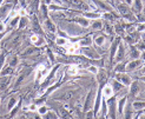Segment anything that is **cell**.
Listing matches in <instances>:
<instances>
[{
  "label": "cell",
  "mask_w": 145,
  "mask_h": 119,
  "mask_svg": "<svg viewBox=\"0 0 145 119\" xmlns=\"http://www.w3.org/2000/svg\"><path fill=\"white\" fill-rule=\"evenodd\" d=\"M139 65H140V61H139V60H137V61H132V63H130V64H129V66H127V70H129V71H131V70H134V68H137Z\"/></svg>",
  "instance_id": "cell-9"
},
{
  "label": "cell",
  "mask_w": 145,
  "mask_h": 119,
  "mask_svg": "<svg viewBox=\"0 0 145 119\" xmlns=\"http://www.w3.org/2000/svg\"><path fill=\"white\" fill-rule=\"evenodd\" d=\"M97 74H98V80H99V83L105 81V79H106V73H105V71L97 72Z\"/></svg>",
  "instance_id": "cell-11"
},
{
  "label": "cell",
  "mask_w": 145,
  "mask_h": 119,
  "mask_svg": "<svg viewBox=\"0 0 145 119\" xmlns=\"http://www.w3.org/2000/svg\"><path fill=\"white\" fill-rule=\"evenodd\" d=\"M12 72H13V68H12V67H7V68H5V70H4V71L1 72V74H4V75H6V74H8V73L11 74Z\"/></svg>",
  "instance_id": "cell-26"
},
{
  "label": "cell",
  "mask_w": 145,
  "mask_h": 119,
  "mask_svg": "<svg viewBox=\"0 0 145 119\" xmlns=\"http://www.w3.org/2000/svg\"><path fill=\"white\" fill-rule=\"evenodd\" d=\"M121 87H123V85H121V84H119V83H118V81H116V80L113 81V84H112V88H113V92H118V91H119V90H120Z\"/></svg>",
  "instance_id": "cell-12"
},
{
  "label": "cell",
  "mask_w": 145,
  "mask_h": 119,
  "mask_svg": "<svg viewBox=\"0 0 145 119\" xmlns=\"http://www.w3.org/2000/svg\"><path fill=\"white\" fill-rule=\"evenodd\" d=\"M134 108H143V107H145V103H134Z\"/></svg>",
  "instance_id": "cell-28"
},
{
  "label": "cell",
  "mask_w": 145,
  "mask_h": 119,
  "mask_svg": "<svg viewBox=\"0 0 145 119\" xmlns=\"http://www.w3.org/2000/svg\"><path fill=\"white\" fill-rule=\"evenodd\" d=\"M45 3H46V4H50V3H51V0H45Z\"/></svg>",
  "instance_id": "cell-45"
},
{
  "label": "cell",
  "mask_w": 145,
  "mask_h": 119,
  "mask_svg": "<svg viewBox=\"0 0 145 119\" xmlns=\"http://www.w3.org/2000/svg\"><path fill=\"white\" fill-rule=\"evenodd\" d=\"M118 43H119V40L117 39V40L114 41V44L112 45V51H111V58H113V56H114V53H116V48H117V46H118Z\"/></svg>",
  "instance_id": "cell-19"
},
{
  "label": "cell",
  "mask_w": 145,
  "mask_h": 119,
  "mask_svg": "<svg viewBox=\"0 0 145 119\" xmlns=\"http://www.w3.org/2000/svg\"><path fill=\"white\" fill-rule=\"evenodd\" d=\"M24 77H25V75H24V74H23V75H20V77H19V78H18V80H17V85H18V84H20V83H21V80H23V79H24Z\"/></svg>",
  "instance_id": "cell-39"
},
{
  "label": "cell",
  "mask_w": 145,
  "mask_h": 119,
  "mask_svg": "<svg viewBox=\"0 0 145 119\" xmlns=\"http://www.w3.org/2000/svg\"><path fill=\"white\" fill-rule=\"evenodd\" d=\"M45 27H46L50 32H52V33L55 31V26H54V25H53V23H52L51 20H48V19H47V20H45Z\"/></svg>",
  "instance_id": "cell-6"
},
{
  "label": "cell",
  "mask_w": 145,
  "mask_h": 119,
  "mask_svg": "<svg viewBox=\"0 0 145 119\" xmlns=\"http://www.w3.org/2000/svg\"><path fill=\"white\" fill-rule=\"evenodd\" d=\"M39 113H40V114L47 113V107H46V106H40V107H39Z\"/></svg>",
  "instance_id": "cell-30"
},
{
  "label": "cell",
  "mask_w": 145,
  "mask_h": 119,
  "mask_svg": "<svg viewBox=\"0 0 145 119\" xmlns=\"http://www.w3.org/2000/svg\"><path fill=\"white\" fill-rule=\"evenodd\" d=\"M38 39H39V38H38V36H32L31 41H32V43H37V41H38Z\"/></svg>",
  "instance_id": "cell-35"
},
{
  "label": "cell",
  "mask_w": 145,
  "mask_h": 119,
  "mask_svg": "<svg viewBox=\"0 0 145 119\" xmlns=\"http://www.w3.org/2000/svg\"><path fill=\"white\" fill-rule=\"evenodd\" d=\"M106 32H107V33H109V34H111V33H112V32H113V30H112V27H111V26H109V25H107V26H106Z\"/></svg>",
  "instance_id": "cell-34"
},
{
  "label": "cell",
  "mask_w": 145,
  "mask_h": 119,
  "mask_svg": "<svg viewBox=\"0 0 145 119\" xmlns=\"http://www.w3.org/2000/svg\"><path fill=\"white\" fill-rule=\"evenodd\" d=\"M114 106H116L114 99H111V103H110V111H111V117H112V118H114Z\"/></svg>",
  "instance_id": "cell-14"
},
{
  "label": "cell",
  "mask_w": 145,
  "mask_h": 119,
  "mask_svg": "<svg viewBox=\"0 0 145 119\" xmlns=\"http://www.w3.org/2000/svg\"><path fill=\"white\" fill-rule=\"evenodd\" d=\"M118 8H119V12H120L123 16H126V14H129V8H127V6H126V5H123V4H120V5L118 6Z\"/></svg>",
  "instance_id": "cell-8"
},
{
  "label": "cell",
  "mask_w": 145,
  "mask_h": 119,
  "mask_svg": "<svg viewBox=\"0 0 145 119\" xmlns=\"http://www.w3.org/2000/svg\"><path fill=\"white\" fill-rule=\"evenodd\" d=\"M134 7L137 11H140L141 10V5H140V0H136L134 1Z\"/></svg>",
  "instance_id": "cell-29"
},
{
  "label": "cell",
  "mask_w": 145,
  "mask_h": 119,
  "mask_svg": "<svg viewBox=\"0 0 145 119\" xmlns=\"http://www.w3.org/2000/svg\"><path fill=\"white\" fill-rule=\"evenodd\" d=\"M23 1H25V0H23Z\"/></svg>",
  "instance_id": "cell-47"
},
{
  "label": "cell",
  "mask_w": 145,
  "mask_h": 119,
  "mask_svg": "<svg viewBox=\"0 0 145 119\" xmlns=\"http://www.w3.org/2000/svg\"><path fill=\"white\" fill-rule=\"evenodd\" d=\"M4 60H5V56H4V54H1V56H0V67L3 66V63H4Z\"/></svg>",
  "instance_id": "cell-36"
},
{
  "label": "cell",
  "mask_w": 145,
  "mask_h": 119,
  "mask_svg": "<svg viewBox=\"0 0 145 119\" xmlns=\"http://www.w3.org/2000/svg\"><path fill=\"white\" fill-rule=\"evenodd\" d=\"M8 83H10V78H4V79L1 80V83H0V88H4Z\"/></svg>",
  "instance_id": "cell-20"
},
{
  "label": "cell",
  "mask_w": 145,
  "mask_h": 119,
  "mask_svg": "<svg viewBox=\"0 0 145 119\" xmlns=\"http://www.w3.org/2000/svg\"><path fill=\"white\" fill-rule=\"evenodd\" d=\"M94 95H96V92H94V90H92V91L89 93L87 99H86V101H85V105H84V110H85V111H87L89 107L91 106V104H92V99L94 98Z\"/></svg>",
  "instance_id": "cell-1"
},
{
  "label": "cell",
  "mask_w": 145,
  "mask_h": 119,
  "mask_svg": "<svg viewBox=\"0 0 145 119\" xmlns=\"http://www.w3.org/2000/svg\"><path fill=\"white\" fill-rule=\"evenodd\" d=\"M112 94H113V88H112V86H110V85H106V86L104 87V97H107V98H110Z\"/></svg>",
  "instance_id": "cell-4"
},
{
  "label": "cell",
  "mask_w": 145,
  "mask_h": 119,
  "mask_svg": "<svg viewBox=\"0 0 145 119\" xmlns=\"http://www.w3.org/2000/svg\"><path fill=\"white\" fill-rule=\"evenodd\" d=\"M131 57L132 58H138L139 57V53H138V51L136 48H133V50L131 48Z\"/></svg>",
  "instance_id": "cell-25"
},
{
  "label": "cell",
  "mask_w": 145,
  "mask_h": 119,
  "mask_svg": "<svg viewBox=\"0 0 145 119\" xmlns=\"http://www.w3.org/2000/svg\"><path fill=\"white\" fill-rule=\"evenodd\" d=\"M85 17H87V18H94V19H97V18H99L100 17V14L99 13H89V12H85V14H84Z\"/></svg>",
  "instance_id": "cell-16"
},
{
  "label": "cell",
  "mask_w": 145,
  "mask_h": 119,
  "mask_svg": "<svg viewBox=\"0 0 145 119\" xmlns=\"http://www.w3.org/2000/svg\"><path fill=\"white\" fill-rule=\"evenodd\" d=\"M34 51H35V48L30 47V48H27V50H26V52H25V53H26V54H31V53H32V52H34Z\"/></svg>",
  "instance_id": "cell-33"
},
{
  "label": "cell",
  "mask_w": 145,
  "mask_h": 119,
  "mask_svg": "<svg viewBox=\"0 0 145 119\" xmlns=\"http://www.w3.org/2000/svg\"><path fill=\"white\" fill-rule=\"evenodd\" d=\"M76 21H77L78 24H80L82 26H85V27H86V26H89V21H87L85 18H78Z\"/></svg>",
  "instance_id": "cell-13"
},
{
  "label": "cell",
  "mask_w": 145,
  "mask_h": 119,
  "mask_svg": "<svg viewBox=\"0 0 145 119\" xmlns=\"http://www.w3.org/2000/svg\"><path fill=\"white\" fill-rule=\"evenodd\" d=\"M73 95H74V92H73V91H68V92H66V93L61 97V99H63V100H70Z\"/></svg>",
  "instance_id": "cell-10"
},
{
  "label": "cell",
  "mask_w": 145,
  "mask_h": 119,
  "mask_svg": "<svg viewBox=\"0 0 145 119\" xmlns=\"http://www.w3.org/2000/svg\"><path fill=\"white\" fill-rule=\"evenodd\" d=\"M126 1H127V4H132V1H133V0H126Z\"/></svg>",
  "instance_id": "cell-44"
},
{
  "label": "cell",
  "mask_w": 145,
  "mask_h": 119,
  "mask_svg": "<svg viewBox=\"0 0 145 119\" xmlns=\"http://www.w3.org/2000/svg\"><path fill=\"white\" fill-rule=\"evenodd\" d=\"M104 36H100V37H97V38H94V43L97 44V45H103L104 44Z\"/></svg>",
  "instance_id": "cell-17"
},
{
  "label": "cell",
  "mask_w": 145,
  "mask_h": 119,
  "mask_svg": "<svg viewBox=\"0 0 145 119\" xmlns=\"http://www.w3.org/2000/svg\"><path fill=\"white\" fill-rule=\"evenodd\" d=\"M118 79H119L121 83H124L125 85H130V84H131V79H130V77H129L127 74H125V73H120V74H118Z\"/></svg>",
  "instance_id": "cell-3"
},
{
  "label": "cell",
  "mask_w": 145,
  "mask_h": 119,
  "mask_svg": "<svg viewBox=\"0 0 145 119\" xmlns=\"http://www.w3.org/2000/svg\"><path fill=\"white\" fill-rule=\"evenodd\" d=\"M30 108H31L32 111H34V110H35V105H31V106H30Z\"/></svg>",
  "instance_id": "cell-42"
},
{
  "label": "cell",
  "mask_w": 145,
  "mask_h": 119,
  "mask_svg": "<svg viewBox=\"0 0 145 119\" xmlns=\"http://www.w3.org/2000/svg\"><path fill=\"white\" fill-rule=\"evenodd\" d=\"M124 52H125V51H124V47H123V46H119V51H118V56H117V59H118V60H120V59L124 57Z\"/></svg>",
  "instance_id": "cell-18"
},
{
  "label": "cell",
  "mask_w": 145,
  "mask_h": 119,
  "mask_svg": "<svg viewBox=\"0 0 145 119\" xmlns=\"http://www.w3.org/2000/svg\"><path fill=\"white\" fill-rule=\"evenodd\" d=\"M4 30H5V25L3 23H0V32H3Z\"/></svg>",
  "instance_id": "cell-40"
},
{
  "label": "cell",
  "mask_w": 145,
  "mask_h": 119,
  "mask_svg": "<svg viewBox=\"0 0 145 119\" xmlns=\"http://www.w3.org/2000/svg\"><path fill=\"white\" fill-rule=\"evenodd\" d=\"M16 103H17V100H16L14 98H12V99H11V101L8 103V110H11V108L13 107V105H14Z\"/></svg>",
  "instance_id": "cell-31"
},
{
  "label": "cell",
  "mask_w": 145,
  "mask_h": 119,
  "mask_svg": "<svg viewBox=\"0 0 145 119\" xmlns=\"http://www.w3.org/2000/svg\"><path fill=\"white\" fill-rule=\"evenodd\" d=\"M55 41H57L58 45H65V44H67V40L65 38H57Z\"/></svg>",
  "instance_id": "cell-22"
},
{
  "label": "cell",
  "mask_w": 145,
  "mask_h": 119,
  "mask_svg": "<svg viewBox=\"0 0 145 119\" xmlns=\"http://www.w3.org/2000/svg\"><path fill=\"white\" fill-rule=\"evenodd\" d=\"M71 3H72V5H74L77 8H79V10H85V11H87V5L83 1V0H71Z\"/></svg>",
  "instance_id": "cell-2"
},
{
  "label": "cell",
  "mask_w": 145,
  "mask_h": 119,
  "mask_svg": "<svg viewBox=\"0 0 145 119\" xmlns=\"http://www.w3.org/2000/svg\"><path fill=\"white\" fill-rule=\"evenodd\" d=\"M124 70H125V65H123V64H119V65L116 67V70H114V71L119 73V72H124Z\"/></svg>",
  "instance_id": "cell-24"
},
{
  "label": "cell",
  "mask_w": 145,
  "mask_h": 119,
  "mask_svg": "<svg viewBox=\"0 0 145 119\" xmlns=\"http://www.w3.org/2000/svg\"><path fill=\"white\" fill-rule=\"evenodd\" d=\"M1 1H3V0H0V3H1Z\"/></svg>",
  "instance_id": "cell-46"
},
{
  "label": "cell",
  "mask_w": 145,
  "mask_h": 119,
  "mask_svg": "<svg viewBox=\"0 0 145 119\" xmlns=\"http://www.w3.org/2000/svg\"><path fill=\"white\" fill-rule=\"evenodd\" d=\"M40 10H41V13H43V16L46 18V17H47V6H46V5H41Z\"/></svg>",
  "instance_id": "cell-23"
},
{
  "label": "cell",
  "mask_w": 145,
  "mask_h": 119,
  "mask_svg": "<svg viewBox=\"0 0 145 119\" xmlns=\"http://www.w3.org/2000/svg\"><path fill=\"white\" fill-rule=\"evenodd\" d=\"M16 64H17V57H13V59H12V61H11V65L14 66Z\"/></svg>",
  "instance_id": "cell-38"
},
{
  "label": "cell",
  "mask_w": 145,
  "mask_h": 119,
  "mask_svg": "<svg viewBox=\"0 0 145 119\" xmlns=\"http://www.w3.org/2000/svg\"><path fill=\"white\" fill-rule=\"evenodd\" d=\"M138 92H139V84L137 81H133L131 85V93H132V95H136V94H138Z\"/></svg>",
  "instance_id": "cell-5"
},
{
  "label": "cell",
  "mask_w": 145,
  "mask_h": 119,
  "mask_svg": "<svg viewBox=\"0 0 145 119\" xmlns=\"http://www.w3.org/2000/svg\"><path fill=\"white\" fill-rule=\"evenodd\" d=\"M25 24H26V19H21V21H20V26H19V27H24Z\"/></svg>",
  "instance_id": "cell-37"
},
{
  "label": "cell",
  "mask_w": 145,
  "mask_h": 119,
  "mask_svg": "<svg viewBox=\"0 0 145 119\" xmlns=\"http://www.w3.org/2000/svg\"><path fill=\"white\" fill-rule=\"evenodd\" d=\"M144 28H145V24H143V25L139 26V30H144Z\"/></svg>",
  "instance_id": "cell-43"
},
{
  "label": "cell",
  "mask_w": 145,
  "mask_h": 119,
  "mask_svg": "<svg viewBox=\"0 0 145 119\" xmlns=\"http://www.w3.org/2000/svg\"><path fill=\"white\" fill-rule=\"evenodd\" d=\"M102 25H103V24H102L100 21H96V23H93L92 26H93L94 30H99V28H102Z\"/></svg>",
  "instance_id": "cell-27"
},
{
  "label": "cell",
  "mask_w": 145,
  "mask_h": 119,
  "mask_svg": "<svg viewBox=\"0 0 145 119\" xmlns=\"http://www.w3.org/2000/svg\"><path fill=\"white\" fill-rule=\"evenodd\" d=\"M77 72H78V70H77V67H76L74 65L70 66V68H68V73H70V74H76Z\"/></svg>",
  "instance_id": "cell-21"
},
{
  "label": "cell",
  "mask_w": 145,
  "mask_h": 119,
  "mask_svg": "<svg viewBox=\"0 0 145 119\" xmlns=\"http://www.w3.org/2000/svg\"><path fill=\"white\" fill-rule=\"evenodd\" d=\"M89 71L92 72V73H97L98 70H97V67H94V66H90V67H89Z\"/></svg>",
  "instance_id": "cell-32"
},
{
  "label": "cell",
  "mask_w": 145,
  "mask_h": 119,
  "mask_svg": "<svg viewBox=\"0 0 145 119\" xmlns=\"http://www.w3.org/2000/svg\"><path fill=\"white\" fill-rule=\"evenodd\" d=\"M90 44H91V38H90V37L84 38V39L80 41V45H82V46H89Z\"/></svg>",
  "instance_id": "cell-15"
},
{
  "label": "cell",
  "mask_w": 145,
  "mask_h": 119,
  "mask_svg": "<svg viewBox=\"0 0 145 119\" xmlns=\"http://www.w3.org/2000/svg\"><path fill=\"white\" fill-rule=\"evenodd\" d=\"M47 117H52V118H55L57 115H55L54 113H48V114H47Z\"/></svg>",
  "instance_id": "cell-41"
},
{
  "label": "cell",
  "mask_w": 145,
  "mask_h": 119,
  "mask_svg": "<svg viewBox=\"0 0 145 119\" xmlns=\"http://www.w3.org/2000/svg\"><path fill=\"white\" fill-rule=\"evenodd\" d=\"M125 103H126V98H123V99L119 100V104H118V112H119L120 114H123V110H124Z\"/></svg>",
  "instance_id": "cell-7"
}]
</instances>
